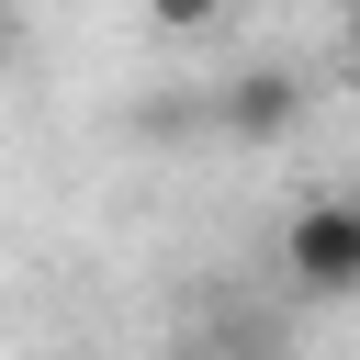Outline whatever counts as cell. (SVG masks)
I'll return each mask as SVG.
<instances>
[{
    "instance_id": "obj_1",
    "label": "cell",
    "mask_w": 360,
    "mask_h": 360,
    "mask_svg": "<svg viewBox=\"0 0 360 360\" xmlns=\"http://www.w3.org/2000/svg\"><path fill=\"white\" fill-rule=\"evenodd\" d=\"M281 270H292V292H315V304L360 292V191H315V202L281 225Z\"/></svg>"
},
{
    "instance_id": "obj_2",
    "label": "cell",
    "mask_w": 360,
    "mask_h": 360,
    "mask_svg": "<svg viewBox=\"0 0 360 360\" xmlns=\"http://www.w3.org/2000/svg\"><path fill=\"white\" fill-rule=\"evenodd\" d=\"M292 124H304V79H292V68H248V79H225V135L270 146V135H292Z\"/></svg>"
},
{
    "instance_id": "obj_3",
    "label": "cell",
    "mask_w": 360,
    "mask_h": 360,
    "mask_svg": "<svg viewBox=\"0 0 360 360\" xmlns=\"http://www.w3.org/2000/svg\"><path fill=\"white\" fill-rule=\"evenodd\" d=\"M225 11H236V0H146V22H158V34H214Z\"/></svg>"
},
{
    "instance_id": "obj_4",
    "label": "cell",
    "mask_w": 360,
    "mask_h": 360,
    "mask_svg": "<svg viewBox=\"0 0 360 360\" xmlns=\"http://www.w3.org/2000/svg\"><path fill=\"white\" fill-rule=\"evenodd\" d=\"M338 45H349V68H360V0H349V22H338Z\"/></svg>"
},
{
    "instance_id": "obj_5",
    "label": "cell",
    "mask_w": 360,
    "mask_h": 360,
    "mask_svg": "<svg viewBox=\"0 0 360 360\" xmlns=\"http://www.w3.org/2000/svg\"><path fill=\"white\" fill-rule=\"evenodd\" d=\"M0 56H11V11H0Z\"/></svg>"
},
{
    "instance_id": "obj_6",
    "label": "cell",
    "mask_w": 360,
    "mask_h": 360,
    "mask_svg": "<svg viewBox=\"0 0 360 360\" xmlns=\"http://www.w3.org/2000/svg\"><path fill=\"white\" fill-rule=\"evenodd\" d=\"M214 360H248V349H214Z\"/></svg>"
}]
</instances>
